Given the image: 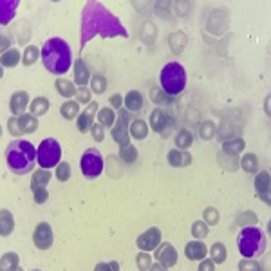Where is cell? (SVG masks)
Segmentation results:
<instances>
[{
    "label": "cell",
    "mask_w": 271,
    "mask_h": 271,
    "mask_svg": "<svg viewBox=\"0 0 271 271\" xmlns=\"http://www.w3.org/2000/svg\"><path fill=\"white\" fill-rule=\"evenodd\" d=\"M80 31H82V49L90 42L94 37L101 38H116L123 37L127 38V29L123 27L121 20L114 16L103 4L99 2H87L82 13V24H80Z\"/></svg>",
    "instance_id": "6da1fadb"
},
{
    "label": "cell",
    "mask_w": 271,
    "mask_h": 271,
    "mask_svg": "<svg viewBox=\"0 0 271 271\" xmlns=\"http://www.w3.org/2000/svg\"><path fill=\"white\" fill-rule=\"evenodd\" d=\"M5 161L13 174L26 176L35 170V165L38 163V148L27 139L11 141L5 148Z\"/></svg>",
    "instance_id": "7a4b0ae2"
},
{
    "label": "cell",
    "mask_w": 271,
    "mask_h": 271,
    "mask_svg": "<svg viewBox=\"0 0 271 271\" xmlns=\"http://www.w3.org/2000/svg\"><path fill=\"white\" fill-rule=\"evenodd\" d=\"M42 62L51 74L63 76L73 65V52L69 44L62 38H49L42 47Z\"/></svg>",
    "instance_id": "3957f363"
},
{
    "label": "cell",
    "mask_w": 271,
    "mask_h": 271,
    "mask_svg": "<svg viewBox=\"0 0 271 271\" xmlns=\"http://www.w3.org/2000/svg\"><path fill=\"white\" fill-rule=\"evenodd\" d=\"M239 253L244 259H257L266 251L268 239L257 226H246L239 233Z\"/></svg>",
    "instance_id": "277c9868"
},
{
    "label": "cell",
    "mask_w": 271,
    "mask_h": 271,
    "mask_svg": "<svg viewBox=\"0 0 271 271\" xmlns=\"http://www.w3.org/2000/svg\"><path fill=\"white\" fill-rule=\"evenodd\" d=\"M159 84L168 96H179L186 87V71L178 62L167 63L159 74Z\"/></svg>",
    "instance_id": "5b68a950"
},
{
    "label": "cell",
    "mask_w": 271,
    "mask_h": 271,
    "mask_svg": "<svg viewBox=\"0 0 271 271\" xmlns=\"http://www.w3.org/2000/svg\"><path fill=\"white\" fill-rule=\"evenodd\" d=\"M60 157H62V146L54 137H47L38 146V165L40 168L51 170L52 167L60 165Z\"/></svg>",
    "instance_id": "8992f818"
},
{
    "label": "cell",
    "mask_w": 271,
    "mask_h": 271,
    "mask_svg": "<svg viewBox=\"0 0 271 271\" xmlns=\"http://www.w3.org/2000/svg\"><path fill=\"white\" fill-rule=\"evenodd\" d=\"M80 167H82V174L87 179H98L103 172V156L96 148H89L84 152V156L80 159Z\"/></svg>",
    "instance_id": "52a82bcc"
},
{
    "label": "cell",
    "mask_w": 271,
    "mask_h": 271,
    "mask_svg": "<svg viewBox=\"0 0 271 271\" xmlns=\"http://www.w3.org/2000/svg\"><path fill=\"white\" fill-rule=\"evenodd\" d=\"M129 127H131V116H129V110L120 109V114H118L116 125L112 127V137H114V141L118 143V145H121V146L129 145V141H131Z\"/></svg>",
    "instance_id": "ba28073f"
},
{
    "label": "cell",
    "mask_w": 271,
    "mask_h": 271,
    "mask_svg": "<svg viewBox=\"0 0 271 271\" xmlns=\"http://www.w3.org/2000/svg\"><path fill=\"white\" fill-rule=\"evenodd\" d=\"M52 228L49 226V223H38V226L35 228L33 233V242L38 250H49L52 246Z\"/></svg>",
    "instance_id": "9c48e42d"
},
{
    "label": "cell",
    "mask_w": 271,
    "mask_h": 271,
    "mask_svg": "<svg viewBox=\"0 0 271 271\" xmlns=\"http://www.w3.org/2000/svg\"><path fill=\"white\" fill-rule=\"evenodd\" d=\"M172 125V118L168 114L167 110L161 109V107H156V109L152 110L150 114V129L157 134H163L168 131V127Z\"/></svg>",
    "instance_id": "30bf717a"
},
{
    "label": "cell",
    "mask_w": 271,
    "mask_h": 271,
    "mask_svg": "<svg viewBox=\"0 0 271 271\" xmlns=\"http://www.w3.org/2000/svg\"><path fill=\"white\" fill-rule=\"evenodd\" d=\"M161 242V231L159 228H150L146 229L145 233H141L136 240V244L141 251H154Z\"/></svg>",
    "instance_id": "8fae6325"
},
{
    "label": "cell",
    "mask_w": 271,
    "mask_h": 271,
    "mask_svg": "<svg viewBox=\"0 0 271 271\" xmlns=\"http://www.w3.org/2000/svg\"><path fill=\"white\" fill-rule=\"evenodd\" d=\"M156 250L157 251L154 253V257L159 261L163 270H168V268L176 266V262H178V251H176V248H174L170 242H165V244H161L159 248H156Z\"/></svg>",
    "instance_id": "7c38bea8"
},
{
    "label": "cell",
    "mask_w": 271,
    "mask_h": 271,
    "mask_svg": "<svg viewBox=\"0 0 271 271\" xmlns=\"http://www.w3.org/2000/svg\"><path fill=\"white\" fill-rule=\"evenodd\" d=\"M96 112H98V103L92 101V103H89V107L78 116L76 125H78V131L82 132V134H87V132L92 129V125H94L92 120H94V116H96Z\"/></svg>",
    "instance_id": "4fadbf2b"
},
{
    "label": "cell",
    "mask_w": 271,
    "mask_h": 271,
    "mask_svg": "<svg viewBox=\"0 0 271 271\" xmlns=\"http://www.w3.org/2000/svg\"><path fill=\"white\" fill-rule=\"evenodd\" d=\"M9 109L11 112H13V116H18V118H20V116L26 112V109H29V94H27L26 90L15 92L9 99Z\"/></svg>",
    "instance_id": "5bb4252c"
},
{
    "label": "cell",
    "mask_w": 271,
    "mask_h": 271,
    "mask_svg": "<svg viewBox=\"0 0 271 271\" xmlns=\"http://www.w3.org/2000/svg\"><path fill=\"white\" fill-rule=\"evenodd\" d=\"M184 253H186L188 261H203L204 257H206V253H208V248L201 240H192V242L186 244Z\"/></svg>",
    "instance_id": "9a60e30c"
},
{
    "label": "cell",
    "mask_w": 271,
    "mask_h": 271,
    "mask_svg": "<svg viewBox=\"0 0 271 271\" xmlns=\"http://www.w3.org/2000/svg\"><path fill=\"white\" fill-rule=\"evenodd\" d=\"M168 165L174 168H182V167H188L190 163H192V156H190V152L186 150H170L168 152Z\"/></svg>",
    "instance_id": "2e32d148"
},
{
    "label": "cell",
    "mask_w": 271,
    "mask_h": 271,
    "mask_svg": "<svg viewBox=\"0 0 271 271\" xmlns=\"http://www.w3.org/2000/svg\"><path fill=\"white\" fill-rule=\"evenodd\" d=\"M74 82L78 87H85L90 82V71L85 65L84 60H76L74 62Z\"/></svg>",
    "instance_id": "e0dca14e"
},
{
    "label": "cell",
    "mask_w": 271,
    "mask_h": 271,
    "mask_svg": "<svg viewBox=\"0 0 271 271\" xmlns=\"http://www.w3.org/2000/svg\"><path fill=\"white\" fill-rule=\"evenodd\" d=\"M16 7H18V2L16 0H2L0 2V24L5 26L13 20V16L16 13Z\"/></svg>",
    "instance_id": "ac0fdd59"
},
{
    "label": "cell",
    "mask_w": 271,
    "mask_h": 271,
    "mask_svg": "<svg viewBox=\"0 0 271 271\" xmlns=\"http://www.w3.org/2000/svg\"><path fill=\"white\" fill-rule=\"evenodd\" d=\"M255 188L262 201H266V203L270 204V172H268V170L261 172L255 178Z\"/></svg>",
    "instance_id": "d6986e66"
},
{
    "label": "cell",
    "mask_w": 271,
    "mask_h": 271,
    "mask_svg": "<svg viewBox=\"0 0 271 271\" xmlns=\"http://www.w3.org/2000/svg\"><path fill=\"white\" fill-rule=\"evenodd\" d=\"M129 132H131V137H134L136 141H143L148 136V123L145 120H134L131 121V127H129Z\"/></svg>",
    "instance_id": "ffe728a7"
},
{
    "label": "cell",
    "mask_w": 271,
    "mask_h": 271,
    "mask_svg": "<svg viewBox=\"0 0 271 271\" xmlns=\"http://www.w3.org/2000/svg\"><path fill=\"white\" fill-rule=\"evenodd\" d=\"M123 103H125L129 112H139V110L143 109V96H141V92H137V90H131V92L125 96Z\"/></svg>",
    "instance_id": "44dd1931"
},
{
    "label": "cell",
    "mask_w": 271,
    "mask_h": 271,
    "mask_svg": "<svg viewBox=\"0 0 271 271\" xmlns=\"http://www.w3.org/2000/svg\"><path fill=\"white\" fill-rule=\"evenodd\" d=\"M18 125H20V131L22 134H31L38 129V120L37 116L33 114H22L18 118Z\"/></svg>",
    "instance_id": "7402d4cb"
},
{
    "label": "cell",
    "mask_w": 271,
    "mask_h": 271,
    "mask_svg": "<svg viewBox=\"0 0 271 271\" xmlns=\"http://www.w3.org/2000/svg\"><path fill=\"white\" fill-rule=\"evenodd\" d=\"M51 109V101L47 98H35L31 101V105H29V110H31L33 116H44L47 114V110Z\"/></svg>",
    "instance_id": "603a6c76"
},
{
    "label": "cell",
    "mask_w": 271,
    "mask_h": 271,
    "mask_svg": "<svg viewBox=\"0 0 271 271\" xmlns=\"http://www.w3.org/2000/svg\"><path fill=\"white\" fill-rule=\"evenodd\" d=\"M0 62H2V67H15L20 63V51L18 49H9V51H4L2 52V58H0Z\"/></svg>",
    "instance_id": "cb8c5ba5"
},
{
    "label": "cell",
    "mask_w": 271,
    "mask_h": 271,
    "mask_svg": "<svg viewBox=\"0 0 271 271\" xmlns=\"http://www.w3.org/2000/svg\"><path fill=\"white\" fill-rule=\"evenodd\" d=\"M49 181H51V172H49L47 168H40V170H37V172H35V176H33L31 190H35V188L47 186V184H49Z\"/></svg>",
    "instance_id": "d4e9b609"
},
{
    "label": "cell",
    "mask_w": 271,
    "mask_h": 271,
    "mask_svg": "<svg viewBox=\"0 0 271 271\" xmlns=\"http://www.w3.org/2000/svg\"><path fill=\"white\" fill-rule=\"evenodd\" d=\"M244 146H246V143H244V139H231V141H225L223 143V152L225 154H228V156H239L240 152L244 150Z\"/></svg>",
    "instance_id": "484cf974"
},
{
    "label": "cell",
    "mask_w": 271,
    "mask_h": 271,
    "mask_svg": "<svg viewBox=\"0 0 271 271\" xmlns=\"http://www.w3.org/2000/svg\"><path fill=\"white\" fill-rule=\"evenodd\" d=\"M0 221H2V228H0V235L2 237H7V235L13 231L15 228V223H13V214H11L9 210H2L0 212Z\"/></svg>",
    "instance_id": "4316f807"
},
{
    "label": "cell",
    "mask_w": 271,
    "mask_h": 271,
    "mask_svg": "<svg viewBox=\"0 0 271 271\" xmlns=\"http://www.w3.org/2000/svg\"><path fill=\"white\" fill-rule=\"evenodd\" d=\"M56 90L58 94H62L63 98H73V96H76V87H74V84L65 78L56 80Z\"/></svg>",
    "instance_id": "83f0119b"
},
{
    "label": "cell",
    "mask_w": 271,
    "mask_h": 271,
    "mask_svg": "<svg viewBox=\"0 0 271 271\" xmlns=\"http://www.w3.org/2000/svg\"><path fill=\"white\" fill-rule=\"evenodd\" d=\"M60 114L65 118V120H76L80 116V103L78 101H67L60 107Z\"/></svg>",
    "instance_id": "f1b7e54d"
},
{
    "label": "cell",
    "mask_w": 271,
    "mask_h": 271,
    "mask_svg": "<svg viewBox=\"0 0 271 271\" xmlns=\"http://www.w3.org/2000/svg\"><path fill=\"white\" fill-rule=\"evenodd\" d=\"M193 143V134L190 131H186V129H182V131L178 132V136H176V146H178L179 150H186V148H190Z\"/></svg>",
    "instance_id": "f546056e"
},
{
    "label": "cell",
    "mask_w": 271,
    "mask_h": 271,
    "mask_svg": "<svg viewBox=\"0 0 271 271\" xmlns=\"http://www.w3.org/2000/svg\"><path fill=\"white\" fill-rule=\"evenodd\" d=\"M38 56H42L40 49H38L37 45H27L24 54H22V63H24L26 67H29V65H33V63L37 62Z\"/></svg>",
    "instance_id": "4dcf8cb0"
},
{
    "label": "cell",
    "mask_w": 271,
    "mask_h": 271,
    "mask_svg": "<svg viewBox=\"0 0 271 271\" xmlns=\"http://www.w3.org/2000/svg\"><path fill=\"white\" fill-rule=\"evenodd\" d=\"M210 253H212V261H214V264H223V262L226 261V257H228V253H226V246L223 244V242H215V244L210 248Z\"/></svg>",
    "instance_id": "1f68e13d"
},
{
    "label": "cell",
    "mask_w": 271,
    "mask_h": 271,
    "mask_svg": "<svg viewBox=\"0 0 271 271\" xmlns=\"http://www.w3.org/2000/svg\"><path fill=\"white\" fill-rule=\"evenodd\" d=\"M150 98H152V101H154V103H157V105H163V107H165V105H172L174 103V98L172 96H168L167 92H165V90L163 89H152V92H150Z\"/></svg>",
    "instance_id": "d6a6232c"
},
{
    "label": "cell",
    "mask_w": 271,
    "mask_h": 271,
    "mask_svg": "<svg viewBox=\"0 0 271 271\" xmlns=\"http://www.w3.org/2000/svg\"><path fill=\"white\" fill-rule=\"evenodd\" d=\"M215 123L214 121H203L201 123V127H199V136H201V139L203 141H210V139H214L215 137Z\"/></svg>",
    "instance_id": "836d02e7"
},
{
    "label": "cell",
    "mask_w": 271,
    "mask_h": 271,
    "mask_svg": "<svg viewBox=\"0 0 271 271\" xmlns=\"http://www.w3.org/2000/svg\"><path fill=\"white\" fill-rule=\"evenodd\" d=\"M120 159L123 163H127V165H131V163H134L136 159H137V148L136 146H132L131 143L125 146H121L120 150Z\"/></svg>",
    "instance_id": "e575fe53"
},
{
    "label": "cell",
    "mask_w": 271,
    "mask_h": 271,
    "mask_svg": "<svg viewBox=\"0 0 271 271\" xmlns=\"http://www.w3.org/2000/svg\"><path fill=\"white\" fill-rule=\"evenodd\" d=\"M240 165H242V170L248 174H255L257 168H259V159H257L255 154H246L244 157H242V161H240Z\"/></svg>",
    "instance_id": "d590c367"
},
{
    "label": "cell",
    "mask_w": 271,
    "mask_h": 271,
    "mask_svg": "<svg viewBox=\"0 0 271 271\" xmlns=\"http://www.w3.org/2000/svg\"><path fill=\"white\" fill-rule=\"evenodd\" d=\"M98 121L105 129H110V127H114V121H116V114L112 109H101L98 112Z\"/></svg>",
    "instance_id": "8d00e7d4"
},
{
    "label": "cell",
    "mask_w": 271,
    "mask_h": 271,
    "mask_svg": "<svg viewBox=\"0 0 271 271\" xmlns=\"http://www.w3.org/2000/svg\"><path fill=\"white\" fill-rule=\"evenodd\" d=\"M2 270H20V261L16 253H5L2 257Z\"/></svg>",
    "instance_id": "74e56055"
},
{
    "label": "cell",
    "mask_w": 271,
    "mask_h": 271,
    "mask_svg": "<svg viewBox=\"0 0 271 271\" xmlns=\"http://www.w3.org/2000/svg\"><path fill=\"white\" fill-rule=\"evenodd\" d=\"M192 235L195 239H204L208 237V225L204 221H195L192 225Z\"/></svg>",
    "instance_id": "f35d334b"
},
{
    "label": "cell",
    "mask_w": 271,
    "mask_h": 271,
    "mask_svg": "<svg viewBox=\"0 0 271 271\" xmlns=\"http://www.w3.org/2000/svg\"><path fill=\"white\" fill-rule=\"evenodd\" d=\"M90 89L96 94H103L107 90V78L105 76H92L90 78Z\"/></svg>",
    "instance_id": "ab89813d"
},
{
    "label": "cell",
    "mask_w": 271,
    "mask_h": 271,
    "mask_svg": "<svg viewBox=\"0 0 271 271\" xmlns=\"http://www.w3.org/2000/svg\"><path fill=\"white\" fill-rule=\"evenodd\" d=\"M219 163H221V167H225L226 170H231L229 165H233V170L235 168H239V165H240L239 157L237 156H228V154H225V152H221L219 154Z\"/></svg>",
    "instance_id": "60d3db41"
},
{
    "label": "cell",
    "mask_w": 271,
    "mask_h": 271,
    "mask_svg": "<svg viewBox=\"0 0 271 271\" xmlns=\"http://www.w3.org/2000/svg\"><path fill=\"white\" fill-rule=\"evenodd\" d=\"M56 179L58 181H62V182H65V181L71 179V165H69L67 161L60 163V165L56 167Z\"/></svg>",
    "instance_id": "b9f144b4"
},
{
    "label": "cell",
    "mask_w": 271,
    "mask_h": 271,
    "mask_svg": "<svg viewBox=\"0 0 271 271\" xmlns=\"http://www.w3.org/2000/svg\"><path fill=\"white\" fill-rule=\"evenodd\" d=\"M203 215H204V223L208 226H215L219 223V212L215 208H206Z\"/></svg>",
    "instance_id": "7bdbcfd3"
},
{
    "label": "cell",
    "mask_w": 271,
    "mask_h": 271,
    "mask_svg": "<svg viewBox=\"0 0 271 271\" xmlns=\"http://www.w3.org/2000/svg\"><path fill=\"white\" fill-rule=\"evenodd\" d=\"M33 197H35V203L37 204H44L47 199H49V192H47L45 186L35 188V190H33Z\"/></svg>",
    "instance_id": "ee69618b"
},
{
    "label": "cell",
    "mask_w": 271,
    "mask_h": 271,
    "mask_svg": "<svg viewBox=\"0 0 271 271\" xmlns=\"http://www.w3.org/2000/svg\"><path fill=\"white\" fill-rule=\"evenodd\" d=\"M257 223V215L251 214V212H246V214L237 215V225L246 226V225H255Z\"/></svg>",
    "instance_id": "f6af8a7d"
},
{
    "label": "cell",
    "mask_w": 271,
    "mask_h": 271,
    "mask_svg": "<svg viewBox=\"0 0 271 271\" xmlns=\"http://www.w3.org/2000/svg\"><path fill=\"white\" fill-rule=\"evenodd\" d=\"M137 266H139V270H150L152 268L150 253H146V251L139 253V255H137Z\"/></svg>",
    "instance_id": "bcb514c9"
},
{
    "label": "cell",
    "mask_w": 271,
    "mask_h": 271,
    "mask_svg": "<svg viewBox=\"0 0 271 271\" xmlns=\"http://www.w3.org/2000/svg\"><path fill=\"white\" fill-rule=\"evenodd\" d=\"M90 132H92V137L96 143H101L105 137V127L101 125V123H94L92 129H90Z\"/></svg>",
    "instance_id": "7dc6e473"
},
{
    "label": "cell",
    "mask_w": 271,
    "mask_h": 271,
    "mask_svg": "<svg viewBox=\"0 0 271 271\" xmlns=\"http://www.w3.org/2000/svg\"><path fill=\"white\" fill-rule=\"evenodd\" d=\"M76 101L78 103H89V99H90V90L89 89H85V87H80V90H76Z\"/></svg>",
    "instance_id": "c3c4849f"
},
{
    "label": "cell",
    "mask_w": 271,
    "mask_h": 271,
    "mask_svg": "<svg viewBox=\"0 0 271 271\" xmlns=\"http://www.w3.org/2000/svg\"><path fill=\"white\" fill-rule=\"evenodd\" d=\"M7 131H9L13 136H20L22 134L20 125H18V118H11V120H7Z\"/></svg>",
    "instance_id": "681fc988"
},
{
    "label": "cell",
    "mask_w": 271,
    "mask_h": 271,
    "mask_svg": "<svg viewBox=\"0 0 271 271\" xmlns=\"http://www.w3.org/2000/svg\"><path fill=\"white\" fill-rule=\"evenodd\" d=\"M239 270L240 271H246V270H262V266L259 264V262H248V261H242L239 264Z\"/></svg>",
    "instance_id": "f907efd6"
},
{
    "label": "cell",
    "mask_w": 271,
    "mask_h": 271,
    "mask_svg": "<svg viewBox=\"0 0 271 271\" xmlns=\"http://www.w3.org/2000/svg\"><path fill=\"white\" fill-rule=\"evenodd\" d=\"M121 103H123L121 94H114V96H110V105H112L114 109H121Z\"/></svg>",
    "instance_id": "816d5d0a"
},
{
    "label": "cell",
    "mask_w": 271,
    "mask_h": 271,
    "mask_svg": "<svg viewBox=\"0 0 271 271\" xmlns=\"http://www.w3.org/2000/svg\"><path fill=\"white\" fill-rule=\"evenodd\" d=\"M199 270L201 271H214L215 270V266H214V261H203L201 262V266H199Z\"/></svg>",
    "instance_id": "f5cc1de1"
},
{
    "label": "cell",
    "mask_w": 271,
    "mask_h": 271,
    "mask_svg": "<svg viewBox=\"0 0 271 271\" xmlns=\"http://www.w3.org/2000/svg\"><path fill=\"white\" fill-rule=\"evenodd\" d=\"M96 270H118V262H112V264H98Z\"/></svg>",
    "instance_id": "db71d44e"
},
{
    "label": "cell",
    "mask_w": 271,
    "mask_h": 271,
    "mask_svg": "<svg viewBox=\"0 0 271 271\" xmlns=\"http://www.w3.org/2000/svg\"><path fill=\"white\" fill-rule=\"evenodd\" d=\"M7 45H9V40H7V38H2V47L5 49Z\"/></svg>",
    "instance_id": "11a10c76"
}]
</instances>
